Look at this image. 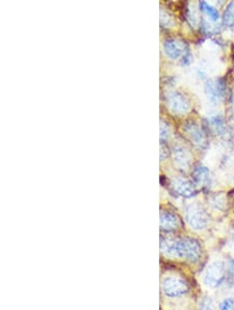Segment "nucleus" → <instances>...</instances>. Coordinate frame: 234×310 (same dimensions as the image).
I'll use <instances>...</instances> for the list:
<instances>
[{"instance_id": "1", "label": "nucleus", "mask_w": 234, "mask_h": 310, "mask_svg": "<svg viewBox=\"0 0 234 310\" xmlns=\"http://www.w3.org/2000/svg\"><path fill=\"white\" fill-rule=\"evenodd\" d=\"M160 249L168 256H173L189 262H198L202 257V246L200 242L194 238L184 237L172 241L161 238Z\"/></svg>"}, {"instance_id": "2", "label": "nucleus", "mask_w": 234, "mask_h": 310, "mask_svg": "<svg viewBox=\"0 0 234 310\" xmlns=\"http://www.w3.org/2000/svg\"><path fill=\"white\" fill-rule=\"evenodd\" d=\"M228 274V265L221 260L211 262L204 272L203 281L205 285L216 288L223 285L227 280Z\"/></svg>"}, {"instance_id": "3", "label": "nucleus", "mask_w": 234, "mask_h": 310, "mask_svg": "<svg viewBox=\"0 0 234 310\" xmlns=\"http://www.w3.org/2000/svg\"><path fill=\"white\" fill-rule=\"evenodd\" d=\"M161 290L169 298H179L188 293L187 282L176 276L165 277L161 282Z\"/></svg>"}, {"instance_id": "4", "label": "nucleus", "mask_w": 234, "mask_h": 310, "mask_svg": "<svg viewBox=\"0 0 234 310\" xmlns=\"http://www.w3.org/2000/svg\"><path fill=\"white\" fill-rule=\"evenodd\" d=\"M184 215H186V220L187 224L190 225V228L194 230L200 231L206 228L208 224L207 215L204 209L197 205V204H191L188 205L186 210H184Z\"/></svg>"}, {"instance_id": "5", "label": "nucleus", "mask_w": 234, "mask_h": 310, "mask_svg": "<svg viewBox=\"0 0 234 310\" xmlns=\"http://www.w3.org/2000/svg\"><path fill=\"white\" fill-rule=\"evenodd\" d=\"M164 48L169 58L173 60H178L182 58L183 64H188L190 62L189 49L184 42L176 39H168L165 41Z\"/></svg>"}, {"instance_id": "6", "label": "nucleus", "mask_w": 234, "mask_h": 310, "mask_svg": "<svg viewBox=\"0 0 234 310\" xmlns=\"http://www.w3.org/2000/svg\"><path fill=\"white\" fill-rule=\"evenodd\" d=\"M184 132L187 136L196 146L200 149H205L208 145V139L206 133L204 132L203 128L196 122H189L184 125Z\"/></svg>"}, {"instance_id": "7", "label": "nucleus", "mask_w": 234, "mask_h": 310, "mask_svg": "<svg viewBox=\"0 0 234 310\" xmlns=\"http://www.w3.org/2000/svg\"><path fill=\"white\" fill-rule=\"evenodd\" d=\"M205 93L211 103L222 101L226 94V84L224 80L217 79L209 81L205 85Z\"/></svg>"}, {"instance_id": "8", "label": "nucleus", "mask_w": 234, "mask_h": 310, "mask_svg": "<svg viewBox=\"0 0 234 310\" xmlns=\"http://www.w3.org/2000/svg\"><path fill=\"white\" fill-rule=\"evenodd\" d=\"M167 103L172 112L176 114H184L189 109V103L179 92H171L167 95Z\"/></svg>"}, {"instance_id": "9", "label": "nucleus", "mask_w": 234, "mask_h": 310, "mask_svg": "<svg viewBox=\"0 0 234 310\" xmlns=\"http://www.w3.org/2000/svg\"><path fill=\"white\" fill-rule=\"evenodd\" d=\"M172 187L177 194L183 197H191L197 192L195 183L182 178L174 179L172 181Z\"/></svg>"}, {"instance_id": "10", "label": "nucleus", "mask_w": 234, "mask_h": 310, "mask_svg": "<svg viewBox=\"0 0 234 310\" xmlns=\"http://www.w3.org/2000/svg\"><path fill=\"white\" fill-rule=\"evenodd\" d=\"M179 220L174 213L170 211H161L160 212V228L165 232H173L178 229Z\"/></svg>"}, {"instance_id": "11", "label": "nucleus", "mask_w": 234, "mask_h": 310, "mask_svg": "<svg viewBox=\"0 0 234 310\" xmlns=\"http://www.w3.org/2000/svg\"><path fill=\"white\" fill-rule=\"evenodd\" d=\"M193 178L196 186L199 185L202 187H206L210 183V172L205 166L197 165L193 171Z\"/></svg>"}, {"instance_id": "12", "label": "nucleus", "mask_w": 234, "mask_h": 310, "mask_svg": "<svg viewBox=\"0 0 234 310\" xmlns=\"http://www.w3.org/2000/svg\"><path fill=\"white\" fill-rule=\"evenodd\" d=\"M209 126L218 135H223L227 128L224 119L219 116H214L209 118Z\"/></svg>"}, {"instance_id": "13", "label": "nucleus", "mask_w": 234, "mask_h": 310, "mask_svg": "<svg viewBox=\"0 0 234 310\" xmlns=\"http://www.w3.org/2000/svg\"><path fill=\"white\" fill-rule=\"evenodd\" d=\"M174 157L177 164L181 167H187L189 164V159L187 157V151H184L183 147L176 146L174 149Z\"/></svg>"}, {"instance_id": "14", "label": "nucleus", "mask_w": 234, "mask_h": 310, "mask_svg": "<svg viewBox=\"0 0 234 310\" xmlns=\"http://www.w3.org/2000/svg\"><path fill=\"white\" fill-rule=\"evenodd\" d=\"M200 10L212 21V22H216V21L218 20V18H219L218 11L216 8H214L212 5L208 4L207 2L201 1L200 2Z\"/></svg>"}, {"instance_id": "15", "label": "nucleus", "mask_w": 234, "mask_h": 310, "mask_svg": "<svg viewBox=\"0 0 234 310\" xmlns=\"http://www.w3.org/2000/svg\"><path fill=\"white\" fill-rule=\"evenodd\" d=\"M223 25L227 27L234 26V1L227 5L223 16Z\"/></svg>"}, {"instance_id": "16", "label": "nucleus", "mask_w": 234, "mask_h": 310, "mask_svg": "<svg viewBox=\"0 0 234 310\" xmlns=\"http://www.w3.org/2000/svg\"><path fill=\"white\" fill-rule=\"evenodd\" d=\"M199 310H216L214 301L209 297H204L199 304Z\"/></svg>"}, {"instance_id": "17", "label": "nucleus", "mask_w": 234, "mask_h": 310, "mask_svg": "<svg viewBox=\"0 0 234 310\" xmlns=\"http://www.w3.org/2000/svg\"><path fill=\"white\" fill-rule=\"evenodd\" d=\"M219 310H234V297L225 299L219 304Z\"/></svg>"}, {"instance_id": "18", "label": "nucleus", "mask_w": 234, "mask_h": 310, "mask_svg": "<svg viewBox=\"0 0 234 310\" xmlns=\"http://www.w3.org/2000/svg\"><path fill=\"white\" fill-rule=\"evenodd\" d=\"M169 134H170L169 126L165 122H161V124H160V138H161V140H166L170 136Z\"/></svg>"}]
</instances>
